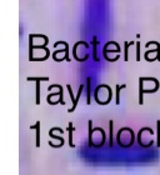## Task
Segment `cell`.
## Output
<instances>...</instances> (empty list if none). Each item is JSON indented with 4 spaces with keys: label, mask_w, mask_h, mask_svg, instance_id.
Instances as JSON below:
<instances>
[{
    "label": "cell",
    "mask_w": 160,
    "mask_h": 175,
    "mask_svg": "<svg viewBox=\"0 0 160 175\" xmlns=\"http://www.w3.org/2000/svg\"><path fill=\"white\" fill-rule=\"evenodd\" d=\"M68 131H69V146H70V148H75V144L73 143V133H74V126H73V123H69Z\"/></svg>",
    "instance_id": "obj_4"
},
{
    "label": "cell",
    "mask_w": 160,
    "mask_h": 175,
    "mask_svg": "<svg viewBox=\"0 0 160 175\" xmlns=\"http://www.w3.org/2000/svg\"><path fill=\"white\" fill-rule=\"evenodd\" d=\"M83 89H84V85H80V88H79V90H78V95H76V99H75V104L68 110V113H73V111L75 110V108H76V105H78V100H79V98H80V95H82V93H83Z\"/></svg>",
    "instance_id": "obj_5"
},
{
    "label": "cell",
    "mask_w": 160,
    "mask_h": 175,
    "mask_svg": "<svg viewBox=\"0 0 160 175\" xmlns=\"http://www.w3.org/2000/svg\"><path fill=\"white\" fill-rule=\"evenodd\" d=\"M136 60L140 61V41L136 43Z\"/></svg>",
    "instance_id": "obj_14"
},
{
    "label": "cell",
    "mask_w": 160,
    "mask_h": 175,
    "mask_svg": "<svg viewBox=\"0 0 160 175\" xmlns=\"http://www.w3.org/2000/svg\"><path fill=\"white\" fill-rule=\"evenodd\" d=\"M91 126H93V121H89V146H94V144H93V128H91Z\"/></svg>",
    "instance_id": "obj_8"
},
{
    "label": "cell",
    "mask_w": 160,
    "mask_h": 175,
    "mask_svg": "<svg viewBox=\"0 0 160 175\" xmlns=\"http://www.w3.org/2000/svg\"><path fill=\"white\" fill-rule=\"evenodd\" d=\"M144 80L145 79L144 78H140L139 79V86H140V91H139V104L140 105H143L144 104V99H143V94L145 93V90H144V88H143V84H144Z\"/></svg>",
    "instance_id": "obj_3"
},
{
    "label": "cell",
    "mask_w": 160,
    "mask_h": 175,
    "mask_svg": "<svg viewBox=\"0 0 160 175\" xmlns=\"http://www.w3.org/2000/svg\"><path fill=\"white\" fill-rule=\"evenodd\" d=\"M28 82H30V80H35L36 82V105H39L40 104V82H48L49 80V78H28L26 79Z\"/></svg>",
    "instance_id": "obj_1"
},
{
    "label": "cell",
    "mask_w": 160,
    "mask_h": 175,
    "mask_svg": "<svg viewBox=\"0 0 160 175\" xmlns=\"http://www.w3.org/2000/svg\"><path fill=\"white\" fill-rule=\"evenodd\" d=\"M109 145L113 146V120L109 123Z\"/></svg>",
    "instance_id": "obj_6"
},
{
    "label": "cell",
    "mask_w": 160,
    "mask_h": 175,
    "mask_svg": "<svg viewBox=\"0 0 160 175\" xmlns=\"http://www.w3.org/2000/svg\"><path fill=\"white\" fill-rule=\"evenodd\" d=\"M125 86L126 85H116V104H120V90Z\"/></svg>",
    "instance_id": "obj_9"
},
{
    "label": "cell",
    "mask_w": 160,
    "mask_h": 175,
    "mask_svg": "<svg viewBox=\"0 0 160 175\" xmlns=\"http://www.w3.org/2000/svg\"><path fill=\"white\" fill-rule=\"evenodd\" d=\"M30 129H35L36 130V148L40 146V121H36L35 125H31Z\"/></svg>",
    "instance_id": "obj_2"
},
{
    "label": "cell",
    "mask_w": 160,
    "mask_h": 175,
    "mask_svg": "<svg viewBox=\"0 0 160 175\" xmlns=\"http://www.w3.org/2000/svg\"><path fill=\"white\" fill-rule=\"evenodd\" d=\"M156 130H158V139H156V145L160 148V120L156 121Z\"/></svg>",
    "instance_id": "obj_10"
},
{
    "label": "cell",
    "mask_w": 160,
    "mask_h": 175,
    "mask_svg": "<svg viewBox=\"0 0 160 175\" xmlns=\"http://www.w3.org/2000/svg\"><path fill=\"white\" fill-rule=\"evenodd\" d=\"M58 44H64V45H65V50H64V51H65V56H64V59H67V60L70 63L71 60H70V58H69V45H68L65 41H58Z\"/></svg>",
    "instance_id": "obj_7"
},
{
    "label": "cell",
    "mask_w": 160,
    "mask_h": 175,
    "mask_svg": "<svg viewBox=\"0 0 160 175\" xmlns=\"http://www.w3.org/2000/svg\"><path fill=\"white\" fill-rule=\"evenodd\" d=\"M150 44H155V45H156V53H158L156 59L160 61V44H159L158 41H150Z\"/></svg>",
    "instance_id": "obj_12"
},
{
    "label": "cell",
    "mask_w": 160,
    "mask_h": 175,
    "mask_svg": "<svg viewBox=\"0 0 160 175\" xmlns=\"http://www.w3.org/2000/svg\"><path fill=\"white\" fill-rule=\"evenodd\" d=\"M86 83H88V98H86V99H88V101H86V103H88V104H90V94H91V93H90V78H88Z\"/></svg>",
    "instance_id": "obj_13"
},
{
    "label": "cell",
    "mask_w": 160,
    "mask_h": 175,
    "mask_svg": "<svg viewBox=\"0 0 160 175\" xmlns=\"http://www.w3.org/2000/svg\"><path fill=\"white\" fill-rule=\"evenodd\" d=\"M134 43L133 41H125V44H124V46H125V56H124V59H125V61H128V48H129V45H133Z\"/></svg>",
    "instance_id": "obj_11"
}]
</instances>
